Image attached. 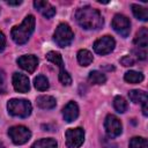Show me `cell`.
<instances>
[{
	"mask_svg": "<svg viewBox=\"0 0 148 148\" xmlns=\"http://www.w3.org/2000/svg\"><path fill=\"white\" fill-rule=\"evenodd\" d=\"M75 18L79 25L86 30H96L103 25V17L101 13L89 6L77 9L75 13Z\"/></svg>",
	"mask_w": 148,
	"mask_h": 148,
	"instance_id": "obj_1",
	"label": "cell"
},
{
	"mask_svg": "<svg viewBox=\"0 0 148 148\" xmlns=\"http://www.w3.org/2000/svg\"><path fill=\"white\" fill-rule=\"evenodd\" d=\"M35 23H36L35 16L34 15H27L20 25L13 27L12 32H10L13 40L18 45L25 44L35 30Z\"/></svg>",
	"mask_w": 148,
	"mask_h": 148,
	"instance_id": "obj_2",
	"label": "cell"
},
{
	"mask_svg": "<svg viewBox=\"0 0 148 148\" xmlns=\"http://www.w3.org/2000/svg\"><path fill=\"white\" fill-rule=\"evenodd\" d=\"M7 109L8 113L14 117H20V118H27L30 116L32 111V106L29 101L22 99V98H13L8 101L7 103Z\"/></svg>",
	"mask_w": 148,
	"mask_h": 148,
	"instance_id": "obj_3",
	"label": "cell"
},
{
	"mask_svg": "<svg viewBox=\"0 0 148 148\" xmlns=\"http://www.w3.org/2000/svg\"><path fill=\"white\" fill-rule=\"evenodd\" d=\"M53 38H54V42L58 44V46L66 47L74 39V32L72 31L71 27L67 23H60L54 31Z\"/></svg>",
	"mask_w": 148,
	"mask_h": 148,
	"instance_id": "obj_4",
	"label": "cell"
},
{
	"mask_svg": "<svg viewBox=\"0 0 148 148\" xmlns=\"http://www.w3.org/2000/svg\"><path fill=\"white\" fill-rule=\"evenodd\" d=\"M46 59L59 67V81L64 86H69L72 83V77L67 73V71H65V68H64V61H62L61 54L56 51H50L46 54Z\"/></svg>",
	"mask_w": 148,
	"mask_h": 148,
	"instance_id": "obj_5",
	"label": "cell"
},
{
	"mask_svg": "<svg viewBox=\"0 0 148 148\" xmlns=\"http://www.w3.org/2000/svg\"><path fill=\"white\" fill-rule=\"evenodd\" d=\"M8 134L12 139V141L15 143V145H23L25 143L30 136H31V132L29 128H27L25 126H21V125H17V126H12L9 130H8Z\"/></svg>",
	"mask_w": 148,
	"mask_h": 148,
	"instance_id": "obj_6",
	"label": "cell"
},
{
	"mask_svg": "<svg viewBox=\"0 0 148 148\" xmlns=\"http://www.w3.org/2000/svg\"><path fill=\"white\" fill-rule=\"evenodd\" d=\"M112 28L113 30L120 35L121 37H127L131 31V22L130 20L121 14H116L112 18Z\"/></svg>",
	"mask_w": 148,
	"mask_h": 148,
	"instance_id": "obj_7",
	"label": "cell"
},
{
	"mask_svg": "<svg viewBox=\"0 0 148 148\" xmlns=\"http://www.w3.org/2000/svg\"><path fill=\"white\" fill-rule=\"evenodd\" d=\"M104 128H105L108 136L111 139L119 136L121 131H123L121 123L118 119V117H116L114 114H108L106 116V118L104 120Z\"/></svg>",
	"mask_w": 148,
	"mask_h": 148,
	"instance_id": "obj_8",
	"label": "cell"
},
{
	"mask_svg": "<svg viewBox=\"0 0 148 148\" xmlns=\"http://www.w3.org/2000/svg\"><path fill=\"white\" fill-rule=\"evenodd\" d=\"M84 141V131L81 127L69 128L66 131L67 148H79Z\"/></svg>",
	"mask_w": 148,
	"mask_h": 148,
	"instance_id": "obj_9",
	"label": "cell"
},
{
	"mask_svg": "<svg viewBox=\"0 0 148 148\" xmlns=\"http://www.w3.org/2000/svg\"><path fill=\"white\" fill-rule=\"evenodd\" d=\"M116 46V42L114 39L111 37V36H103L101 38H98L95 43H94V51L97 53V54H101V56H104V54H108L110 52L113 51Z\"/></svg>",
	"mask_w": 148,
	"mask_h": 148,
	"instance_id": "obj_10",
	"label": "cell"
},
{
	"mask_svg": "<svg viewBox=\"0 0 148 148\" xmlns=\"http://www.w3.org/2000/svg\"><path fill=\"white\" fill-rule=\"evenodd\" d=\"M17 65L27 71L28 73H34L36 67L38 66V59L37 57H35L34 54H25V56H21L20 58H17L16 60Z\"/></svg>",
	"mask_w": 148,
	"mask_h": 148,
	"instance_id": "obj_11",
	"label": "cell"
},
{
	"mask_svg": "<svg viewBox=\"0 0 148 148\" xmlns=\"http://www.w3.org/2000/svg\"><path fill=\"white\" fill-rule=\"evenodd\" d=\"M13 87L16 91L18 92H28L30 89V83H29V79L28 76H25L24 74L21 73H14L13 74Z\"/></svg>",
	"mask_w": 148,
	"mask_h": 148,
	"instance_id": "obj_12",
	"label": "cell"
},
{
	"mask_svg": "<svg viewBox=\"0 0 148 148\" xmlns=\"http://www.w3.org/2000/svg\"><path fill=\"white\" fill-rule=\"evenodd\" d=\"M62 116H64L65 121H67V123L74 121L79 116V106H77V104L75 102H73V101L68 102L62 109Z\"/></svg>",
	"mask_w": 148,
	"mask_h": 148,
	"instance_id": "obj_13",
	"label": "cell"
},
{
	"mask_svg": "<svg viewBox=\"0 0 148 148\" xmlns=\"http://www.w3.org/2000/svg\"><path fill=\"white\" fill-rule=\"evenodd\" d=\"M34 6H35V8H36L39 13H42V15H43L44 17H46V18H51V17L56 14L54 7H53L51 3H49L47 1L37 0V1H34Z\"/></svg>",
	"mask_w": 148,
	"mask_h": 148,
	"instance_id": "obj_14",
	"label": "cell"
},
{
	"mask_svg": "<svg viewBox=\"0 0 148 148\" xmlns=\"http://www.w3.org/2000/svg\"><path fill=\"white\" fill-rule=\"evenodd\" d=\"M135 47H140V49H147V44H148V30L147 28H141L133 40Z\"/></svg>",
	"mask_w": 148,
	"mask_h": 148,
	"instance_id": "obj_15",
	"label": "cell"
},
{
	"mask_svg": "<svg viewBox=\"0 0 148 148\" xmlns=\"http://www.w3.org/2000/svg\"><path fill=\"white\" fill-rule=\"evenodd\" d=\"M36 103L37 105L40 108V109H45V110H50V109H53L57 104V101L54 97L52 96H49V95H42V96H38L37 99H36Z\"/></svg>",
	"mask_w": 148,
	"mask_h": 148,
	"instance_id": "obj_16",
	"label": "cell"
},
{
	"mask_svg": "<svg viewBox=\"0 0 148 148\" xmlns=\"http://www.w3.org/2000/svg\"><path fill=\"white\" fill-rule=\"evenodd\" d=\"M128 97L133 103H145L147 102V94L143 90H138V89H133L128 92Z\"/></svg>",
	"mask_w": 148,
	"mask_h": 148,
	"instance_id": "obj_17",
	"label": "cell"
},
{
	"mask_svg": "<svg viewBox=\"0 0 148 148\" xmlns=\"http://www.w3.org/2000/svg\"><path fill=\"white\" fill-rule=\"evenodd\" d=\"M92 54L88 50H80L77 52V61L81 66H89L92 62Z\"/></svg>",
	"mask_w": 148,
	"mask_h": 148,
	"instance_id": "obj_18",
	"label": "cell"
},
{
	"mask_svg": "<svg viewBox=\"0 0 148 148\" xmlns=\"http://www.w3.org/2000/svg\"><path fill=\"white\" fill-rule=\"evenodd\" d=\"M88 81L91 84H104L106 81V76L99 71H91L88 76Z\"/></svg>",
	"mask_w": 148,
	"mask_h": 148,
	"instance_id": "obj_19",
	"label": "cell"
},
{
	"mask_svg": "<svg viewBox=\"0 0 148 148\" xmlns=\"http://www.w3.org/2000/svg\"><path fill=\"white\" fill-rule=\"evenodd\" d=\"M131 8H132V12H133V15L138 20H140V21H147L148 20V10L145 7H141L139 5L133 3L131 6Z\"/></svg>",
	"mask_w": 148,
	"mask_h": 148,
	"instance_id": "obj_20",
	"label": "cell"
},
{
	"mask_svg": "<svg viewBox=\"0 0 148 148\" xmlns=\"http://www.w3.org/2000/svg\"><path fill=\"white\" fill-rule=\"evenodd\" d=\"M58 143L54 139L52 138H47V139H40L38 141H36L31 148H57Z\"/></svg>",
	"mask_w": 148,
	"mask_h": 148,
	"instance_id": "obj_21",
	"label": "cell"
},
{
	"mask_svg": "<svg viewBox=\"0 0 148 148\" xmlns=\"http://www.w3.org/2000/svg\"><path fill=\"white\" fill-rule=\"evenodd\" d=\"M124 79L128 83H139L143 80V74L136 71H128L125 73Z\"/></svg>",
	"mask_w": 148,
	"mask_h": 148,
	"instance_id": "obj_22",
	"label": "cell"
},
{
	"mask_svg": "<svg viewBox=\"0 0 148 148\" xmlns=\"http://www.w3.org/2000/svg\"><path fill=\"white\" fill-rule=\"evenodd\" d=\"M34 84H35V88L39 91H45L46 89H49V86H50L49 80L44 75H37L34 80Z\"/></svg>",
	"mask_w": 148,
	"mask_h": 148,
	"instance_id": "obj_23",
	"label": "cell"
},
{
	"mask_svg": "<svg viewBox=\"0 0 148 148\" xmlns=\"http://www.w3.org/2000/svg\"><path fill=\"white\" fill-rule=\"evenodd\" d=\"M113 108L117 112L124 113L127 110V102L123 96H116L113 99Z\"/></svg>",
	"mask_w": 148,
	"mask_h": 148,
	"instance_id": "obj_24",
	"label": "cell"
},
{
	"mask_svg": "<svg viewBox=\"0 0 148 148\" xmlns=\"http://www.w3.org/2000/svg\"><path fill=\"white\" fill-rule=\"evenodd\" d=\"M128 148H148L147 139L142 136H134L130 140Z\"/></svg>",
	"mask_w": 148,
	"mask_h": 148,
	"instance_id": "obj_25",
	"label": "cell"
},
{
	"mask_svg": "<svg viewBox=\"0 0 148 148\" xmlns=\"http://www.w3.org/2000/svg\"><path fill=\"white\" fill-rule=\"evenodd\" d=\"M133 52H134V54L138 57V59H140V60H145V59L147 58V50H146V49L135 47V49L133 50Z\"/></svg>",
	"mask_w": 148,
	"mask_h": 148,
	"instance_id": "obj_26",
	"label": "cell"
},
{
	"mask_svg": "<svg viewBox=\"0 0 148 148\" xmlns=\"http://www.w3.org/2000/svg\"><path fill=\"white\" fill-rule=\"evenodd\" d=\"M120 64L125 67H130V66H133L134 65V59L131 57V56H125L120 59Z\"/></svg>",
	"mask_w": 148,
	"mask_h": 148,
	"instance_id": "obj_27",
	"label": "cell"
},
{
	"mask_svg": "<svg viewBox=\"0 0 148 148\" xmlns=\"http://www.w3.org/2000/svg\"><path fill=\"white\" fill-rule=\"evenodd\" d=\"M6 92V77H5V72L0 69V94Z\"/></svg>",
	"mask_w": 148,
	"mask_h": 148,
	"instance_id": "obj_28",
	"label": "cell"
},
{
	"mask_svg": "<svg viewBox=\"0 0 148 148\" xmlns=\"http://www.w3.org/2000/svg\"><path fill=\"white\" fill-rule=\"evenodd\" d=\"M5 46H6V37H5V35L0 31V52L5 50Z\"/></svg>",
	"mask_w": 148,
	"mask_h": 148,
	"instance_id": "obj_29",
	"label": "cell"
},
{
	"mask_svg": "<svg viewBox=\"0 0 148 148\" xmlns=\"http://www.w3.org/2000/svg\"><path fill=\"white\" fill-rule=\"evenodd\" d=\"M7 3L10 5V6H18V5L22 3V1H21V0H15V1H13V0H8Z\"/></svg>",
	"mask_w": 148,
	"mask_h": 148,
	"instance_id": "obj_30",
	"label": "cell"
},
{
	"mask_svg": "<svg viewBox=\"0 0 148 148\" xmlns=\"http://www.w3.org/2000/svg\"><path fill=\"white\" fill-rule=\"evenodd\" d=\"M142 113L143 116H148V109H147V102L142 103Z\"/></svg>",
	"mask_w": 148,
	"mask_h": 148,
	"instance_id": "obj_31",
	"label": "cell"
},
{
	"mask_svg": "<svg viewBox=\"0 0 148 148\" xmlns=\"http://www.w3.org/2000/svg\"><path fill=\"white\" fill-rule=\"evenodd\" d=\"M0 148H6V147H5V145L2 143V141H0Z\"/></svg>",
	"mask_w": 148,
	"mask_h": 148,
	"instance_id": "obj_32",
	"label": "cell"
}]
</instances>
